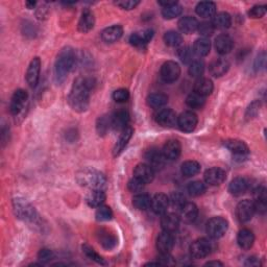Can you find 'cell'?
<instances>
[{
    "label": "cell",
    "instance_id": "cell-56",
    "mask_svg": "<svg viewBox=\"0 0 267 267\" xmlns=\"http://www.w3.org/2000/svg\"><path fill=\"white\" fill-rule=\"evenodd\" d=\"M139 1H137V0H127V1H125V0H122V1H116L115 4L117 6H119L121 7L122 10H127V11H131V10H134V9H136V6L139 5Z\"/></svg>",
    "mask_w": 267,
    "mask_h": 267
},
{
    "label": "cell",
    "instance_id": "cell-43",
    "mask_svg": "<svg viewBox=\"0 0 267 267\" xmlns=\"http://www.w3.org/2000/svg\"><path fill=\"white\" fill-rule=\"evenodd\" d=\"M205 103H206V97L201 96L195 92L189 94L186 99L187 106L191 109H200L202 108L203 105H205Z\"/></svg>",
    "mask_w": 267,
    "mask_h": 267
},
{
    "label": "cell",
    "instance_id": "cell-33",
    "mask_svg": "<svg viewBox=\"0 0 267 267\" xmlns=\"http://www.w3.org/2000/svg\"><path fill=\"white\" fill-rule=\"evenodd\" d=\"M106 201V193L104 190H90L86 195V202L91 208H98Z\"/></svg>",
    "mask_w": 267,
    "mask_h": 267
},
{
    "label": "cell",
    "instance_id": "cell-28",
    "mask_svg": "<svg viewBox=\"0 0 267 267\" xmlns=\"http://www.w3.org/2000/svg\"><path fill=\"white\" fill-rule=\"evenodd\" d=\"M123 35V28L121 25H112L107 27L101 33V39L106 43H115L119 40Z\"/></svg>",
    "mask_w": 267,
    "mask_h": 267
},
{
    "label": "cell",
    "instance_id": "cell-54",
    "mask_svg": "<svg viewBox=\"0 0 267 267\" xmlns=\"http://www.w3.org/2000/svg\"><path fill=\"white\" fill-rule=\"evenodd\" d=\"M265 14H266V5H255L248 11L249 17L255 18V19L262 18Z\"/></svg>",
    "mask_w": 267,
    "mask_h": 267
},
{
    "label": "cell",
    "instance_id": "cell-29",
    "mask_svg": "<svg viewBox=\"0 0 267 267\" xmlns=\"http://www.w3.org/2000/svg\"><path fill=\"white\" fill-rule=\"evenodd\" d=\"M133 134H134V130L131 127H128L127 129H124L121 132V135H120L119 139L117 140V142H116L114 149H113V154L115 156H119L123 152V149L127 147L131 138L133 137Z\"/></svg>",
    "mask_w": 267,
    "mask_h": 267
},
{
    "label": "cell",
    "instance_id": "cell-23",
    "mask_svg": "<svg viewBox=\"0 0 267 267\" xmlns=\"http://www.w3.org/2000/svg\"><path fill=\"white\" fill-rule=\"evenodd\" d=\"M94 24H95V17H94V14L92 11L86 9L83 11L82 16L78 21V30L83 34L89 33L90 30L93 29Z\"/></svg>",
    "mask_w": 267,
    "mask_h": 267
},
{
    "label": "cell",
    "instance_id": "cell-24",
    "mask_svg": "<svg viewBox=\"0 0 267 267\" xmlns=\"http://www.w3.org/2000/svg\"><path fill=\"white\" fill-rule=\"evenodd\" d=\"M179 210H180L179 217L186 223L193 222L196 219V217H198V215H199L198 206H196L194 202L186 201L184 203V206L180 208Z\"/></svg>",
    "mask_w": 267,
    "mask_h": 267
},
{
    "label": "cell",
    "instance_id": "cell-6",
    "mask_svg": "<svg viewBox=\"0 0 267 267\" xmlns=\"http://www.w3.org/2000/svg\"><path fill=\"white\" fill-rule=\"evenodd\" d=\"M160 74L162 80L165 83L171 84L177 82L180 75V67L178 65V63L175 61L165 62L161 67Z\"/></svg>",
    "mask_w": 267,
    "mask_h": 267
},
{
    "label": "cell",
    "instance_id": "cell-35",
    "mask_svg": "<svg viewBox=\"0 0 267 267\" xmlns=\"http://www.w3.org/2000/svg\"><path fill=\"white\" fill-rule=\"evenodd\" d=\"M214 85L213 82L209 78H199L194 84V92L200 94L201 96H208L213 92Z\"/></svg>",
    "mask_w": 267,
    "mask_h": 267
},
{
    "label": "cell",
    "instance_id": "cell-48",
    "mask_svg": "<svg viewBox=\"0 0 267 267\" xmlns=\"http://www.w3.org/2000/svg\"><path fill=\"white\" fill-rule=\"evenodd\" d=\"M95 216L98 222H109L113 218V211L110 207L103 205L97 208Z\"/></svg>",
    "mask_w": 267,
    "mask_h": 267
},
{
    "label": "cell",
    "instance_id": "cell-36",
    "mask_svg": "<svg viewBox=\"0 0 267 267\" xmlns=\"http://www.w3.org/2000/svg\"><path fill=\"white\" fill-rule=\"evenodd\" d=\"M195 12L201 18L213 17L216 14V3L212 1H201L196 5Z\"/></svg>",
    "mask_w": 267,
    "mask_h": 267
},
{
    "label": "cell",
    "instance_id": "cell-12",
    "mask_svg": "<svg viewBox=\"0 0 267 267\" xmlns=\"http://www.w3.org/2000/svg\"><path fill=\"white\" fill-rule=\"evenodd\" d=\"M203 178H205V182L211 186H219L225 180L226 174L221 167H212L206 170Z\"/></svg>",
    "mask_w": 267,
    "mask_h": 267
},
{
    "label": "cell",
    "instance_id": "cell-22",
    "mask_svg": "<svg viewBox=\"0 0 267 267\" xmlns=\"http://www.w3.org/2000/svg\"><path fill=\"white\" fill-rule=\"evenodd\" d=\"M234 47L233 39L226 34H222L215 39V49L216 51L223 56V54L230 53Z\"/></svg>",
    "mask_w": 267,
    "mask_h": 267
},
{
    "label": "cell",
    "instance_id": "cell-34",
    "mask_svg": "<svg viewBox=\"0 0 267 267\" xmlns=\"http://www.w3.org/2000/svg\"><path fill=\"white\" fill-rule=\"evenodd\" d=\"M249 184L245 178H235L229 185V192L235 196L242 195L248 189Z\"/></svg>",
    "mask_w": 267,
    "mask_h": 267
},
{
    "label": "cell",
    "instance_id": "cell-55",
    "mask_svg": "<svg viewBox=\"0 0 267 267\" xmlns=\"http://www.w3.org/2000/svg\"><path fill=\"white\" fill-rule=\"evenodd\" d=\"M144 184L142 182H140V180H138L137 178H132L129 184H128V188H129V190L131 192H135V193H138V192H141L143 190V188H144Z\"/></svg>",
    "mask_w": 267,
    "mask_h": 267
},
{
    "label": "cell",
    "instance_id": "cell-30",
    "mask_svg": "<svg viewBox=\"0 0 267 267\" xmlns=\"http://www.w3.org/2000/svg\"><path fill=\"white\" fill-rule=\"evenodd\" d=\"M178 28L183 34L190 35L199 28V21L196 18L191 17V16H185V17L180 18L178 23Z\"/></svg>",
    "mask_w": 267,
    "mask_h": 267
},
{
    "label": "cell",
    "instance_id": "cell-3",
    "mask_svg": "<svg viewBox=\"0 0 267 267\" xmlns=\"http://www.w3.org/2000/svg\"><path fill=\"white\" fill-rule=\"evenodd\" d=\"M76 179L81 186L89 188L90 190H104L107 185L105 175L91 168H84L78 171Z\"/></svg>",
    "mask_w": 267,
    "mask_h": 267
},
{
    "label": "cell",
    "instance_id": "cell-58",
    "mask_svg": "<svg viewBox=\"0 0 267 267\" xmlns=\"http://www.w3.org/2000/svg\"><path fill=\"white\" fill-rule=\"evenodd\" d=\"M245 265L246 266H260L261 263H260V260H259L258 258H256V257H249L247 259V261L245 262Z\"/></svg>",
    "mask_w": 267,
    "mask_h": 267
},
{
    "label": "cell",
    "instance_id": "cell-37",
    "mask_svg": "<svg viewBox=\"0 0 267 267\" xmlns=\"http://www.w3.org/2000/svg\"><path fill=\"white\" fill-rule=\"evenodd\" d=\"M194 54L198 57H207L211 50V42L208 38H200L193 44L192 48Z\"/></svg>",
    "mask_w": 267,
    "mask_h": 267
},
{
    "label": "cell",
    "instance_id": "cell-45",
    "mask_svg": "<svg viewBox=\"0 0 267 267\" xmlns=\"http://www.w3.org/2000/svg\"><path fill=\"white\" fill-rule=\"evenodd\" d=\"M83 252H84V254L86 256H87L90 259V260L96 262L97 264H100V265H107V262L105 261V259L101 256H99L90 245H83Z\"/></svg>",
    "mask_w": 267,
    "mask_h": 267
},
{
    "label": "cell",
    "instance_id": "cell-42",
    "mask_svg": "<svg viewBox=\"0 0 267 267\" xmlns=\"http://www.w3.org/2000/svg\"><path fill=\"white\" fill-rule=\"evenodd\" d=\"M164 42L169 47H178L183 43V37L178 31L169 30L164 35Z\"/></svg>",
    "mask_w": 267,
    "mask_h": 267
},
{
    "label": "cell",
    "instance_id": "cell-49",
    "mask_svg": "<svg viewBox=\"0 0 267 267\" xmlns=\"http://www.w3.org/2000/svg\"><path fill=\"white\" fill-rule=\"evenodd\" d=\"M178 54L179 59L182 60L183 63L185 64H190V63L193 62V57H194V52L192 48H190L189 46H184L180 47L178 51Z\"/></svg>",
    "mask_w": 267,
    "mask_h": 267
},
{
    "label": "cell",
    "instance_id": "cell-39",
    "mask_svg": "<svg viewBox=\"0 0 267 267\" xmlns=\"http://www.w3.org/2000/svg\"><path fill=\"white\" fill-rule=\"evenodd\" d=\"M151 202L152 198L146 193H139L133 199V206L140 211H145L151 208Z\"/></svg>",
    "mask_w": 267,
    "mask_h": 267
},
{
    "label": "cell",
    "instance_id": "cell-57",
    "mask_svg": "<svg viewBox=\"0 0 267 267\" xmlns=\"http://www.w3.org/2000/svg\"><path fill=\"white\" fill-rule=\"evenodd\" d=\"M259 109H260V101H254L253 104H250V106L248 107L247 111H246V118L247 119H250V118H254V117L258 114L259 112Z\"/></svg>",
    "mask_w": 267,
    "mask_h": 267
},
{
    "label": "cell",
    "instance_id": "cell-19",
    "mask_svg": "<svg viewBox=\"0 0 267 267\" xmlns=\"http://www.w3.org/2000/svg\"><path fill=\"white\" fill-rule=\"evenodd\" d=\"M159 4L163 6L162 16L164 19H175L183 13V7L177 1H159Z\"/></svg>",
    "mask_w": 267,
    "mask_h": 267
},
{
    "label": "cell",
    "instance_id": "cell-47",
    "mask_svg": "<svg viewBox=\"0 0 267 267\" xmlns=\"http://www.w3.org/2000/svg\"><path fill=\"white\" fill-rule=\"evenodd\" d=\"M203 71H205V65H203L201 61H193L192 63H190L188 72H189L191 77L200 78L203 74Z\"/></svg>",
    "mask_w": 267,
    "mask_h": 267
},
{
    "label": "cell",
    "instance_id": "cell-26",
    "mask_svg": "<svg viewBox=\"0 0 267 267\" xmlns=\"http://www.w3.org/2000/svg\"><path fill=\"white\" fill-rule=\"evenodd\" d=\"M162 230L174 234L179 226V217L174 213H165L161 218Z\"/></svg>",
    "mask_w": 267,
    "mask_h": 267
},
{
    "label": "cell",
    "instance_id": "cell-40",
    "mask_svg": "<svg viewBox=\"0 0 267 267\" xmlns=\"http://www.w3.org/2000/svg\"><path fill=\"white\" fill-rule=\"evenodd\" d=\"M168 97L163 93H153L147 97V105L153 109H160L167 104Z\"/></svg>",
    "mask_w": 267,
    "mask_h": 267
},
{
    "label": "cell",
    "instance_id": "cell-51",
    "mask_svg": "<svg viewBox=\"0 0 267 267\" xmlns=\"http://www.w3.org/2000/svg\"><path fill=\"white\" fill-rule=\"evenodd\" d=\"M199 33L203 36V38H207L209 36H212L214 33V26L212 25L211 22H201V23H199Z\"/></svg>",
    "mask_w": 267,
    "mask_h": 267
},
{
    "label": "cell",
    "instance_id": "cell-41",
    "mask_svg": "<svg viewBox=\"0 0 267 267\" xmlns=\"http://www.w3.org/2000/svg\"><path fill=\"white\" fill-rule=\"evenodd\" d=\"M98 237L99 243L106 249H113L117 245V238L113 234H110L108 231H100Z\"/></svg>",
    "mask_w": 267,
    "mask_h": 267
},
{
    "label": "cell",
    "instance_id": "cell-10",
    "mask_svg": "<svg viewBox=\"0 0 267 267\" xmlns=\"http://www.w3.org/2000/svg\"><path fill=\"white\" fill-rule=\"evenodd\" d=\"M199 118L195 113L191 111H186L178 117V125L182 132L191 133L198 125Z\"/></svg>",
    "mask_w": 267,
    "mask_h": 267
},
{
    "label": "cell",
    "instance_id": "cell-50",
    "mask_svg": "<svg viewBox=\"0 0 267 267\" xmlns=\"http://www.w3.org/2000/svg\"><path fill=\"white\" fill-rule=\"evenodd\" d=\"M185 202H186V198L183 193L174 192L169 196V203H171L174 207L180 209L184 206Z\"/></svg>",
    "mask_w": 267,
    "mask_h": 267
},
{
    "label": "cell",
    "instance_id": "cell-17",
    "mask_svg": "<svg viewBox=\"0 0 267 267\" xmlns=\"http://www.w3.org/2000/svg\"><path fill=\"white\" fill-rule=\"evenodd\" d=\"M40 71H41V60L40 58H34L31 60L30 64L27 68L26 71V82L30 86V87H36L39 77H40Z\"/></svg>",
    "mask_w": 267,
    "mask_h": 267
},
{
    "label": "cell",
    "instance_id": "cell-25",
    "mask_svg": "<svg viewBox=\"0 0 267 267\" xmlns=\"http://www.w3.org/2000/svg\"><path fill=\"white\" fill-rule=\"evenodd\" d=\"M154 37V30L153 29H145L143 31H140V33H134L130 36L129 41L133 46L136 47H143L151 40Z\"/></svg>",
    "mask_w": 267,
    "mask_h": 267
},
{
    "label": "cell",
    "instance_id": "cell-46",
    "mask_svg": "<svg viewBox=\"0 0 267 267\" xmlns=\"http://www.w3.org/2000/svg\"><path fill=\"white\" fill-rule=\"evenodd\" d=\"M110 128H112L111 117H107V116L99 117L96 123V130L99 135L105 136L108 133V131L110 130Z\"/></svg>",
    "mask_w": 267,
    "mask_h": 267
},
{
    "label": "cell",
    "instance_id": "cell-60",
    "mask_svg": "<svg viewBox=\"0 0 267 267\" xmlns=\"http://www.w3.org/2000/svg\"><path fill=\"white\" fill-rule=\"evenodd\" d=\"M26 5L28 6V9H34L35 5H36V2H29V1H27Z\"/></svg>",
    "mask_w": 267,
    "mask_h": 267
},
{
    "label": "cell",
    "instance_id": "cell-31",
    "mask_svg": "<svg viewBox=\"0 0 267 267\" xmlns=\"http://www.w3.org/2000/svg\"><path fill=\"white\" fill-rule=\"evenodd\" d=\"M211 23L215 29H227L232 25V17L229 13L221 12L212 17Z\"/></svg>",
    "mask_w": 267,
    "mask_h": 267
},
{
    "label": "cell",
    "instance_id": "cell-15",
    "mask_svg": "<svg viewBox=\"0 0 267 267\" xmlns=\"http://www.w3.org/2000/svg\"><path fill=\"white\" fill-rule=\"evenodd\" d=\"M169 198L164 193H158L152 198L151 209L156 215H163L167 212L169 207Z\"/></svg>",
    "mask_w": 267,
    "mask_h": 267
},
{
    "label": "cell",
    "instance_id": "cell-53",
    "mask_svg": "<svg viewBox=\"0 0 267 267\" xmlns=\"http://www.w3.org/2000/svg\"><path fill=\"white\" fill-rule=\"evenodd\" d=\"M52 259H54V254L52 250L48 248H42L40 252L38 254V260L41 263H48L50 262Z\"/></svg>",
    "mask_w": 267,
    "mask_h": 267
},
{
    "label": "cell",
    "instance_id": "cell-18",
    "mask_svg": "<svg viewBox=\"0 0 267 267\" xmlns=\"http://www.w3.org/2000/svg\"><path fill=\"white\" fill-rule=\"evenodd\" d=\"M156 120L164 128H172L178 124V116L174 110L163 109L156 114Z\"/></svg>",
    "mask_w": 267,
    "mask_h": 267
},
{
    "label": "cell",
    "instance_id": "cell-20",
    "mask_svg": "<svg viewBox=\"0 0 267 267\" xmlns=\"http://www.w3.org/2000/svg\"><path fill=\"white\" fill-rule=\"evenodd\" d=\"M145 159L147 164L154 170L161 169L164 166L165 160H166L164 158L162 152H160L158 148H151L147 151L145 154Z\"/></svg>",
    "mask_w": 267,
    "mask_h": 267
},
{
    "label": "cell",
    "instance_id": "cell-16",
    "mask_svg": "<svg viewBox=\"0 0 267 267\" xmlns=\"http://www.w3.org/2000/svg\"><path fill=\"white\" fill-rule=\"evenodd\" d=\"M223 146L234 156H245L249 154V148L245 142L238 139H229L223 142Z\"/></svg>",
    "mask_w": 267,
    "mask_h": 267
},
{
    "label": "cell",
    "instance_id": "cell-21",
    "mask_svg": "<svg viewBox=\"0 0 267 267\" xmlns=\"http://www.w3.org/2000/svg\"><path fill=\"white\" fill-rule=\"evenodd\" d=\"M130 114L125 110H119L113 114L111 117V125L115 131L122 132L124 129L129 127Z\"/></svg>",
    "mask_w": 267,
    "mask_h": 267
},
{
    "label": "cell",
    "instance_id": "cell-27",
    "mask_svg": "<svg viewBox=\"0 0 267 267\" xmlns=\"http://www.w3.org/2000/svg\"><path fill=\"white\" fill-rule=\"evenodd\" d=\"M230 69V63L225 59H215L214 61L211 62L209 66L210 73L214 77H221L224 75Z\"/></svg>",
    "mask_w": 267,
    "mask_h": 267
},
{
    "label": "cell",
    "instance_id": "cell-8",
    "mask_svg": "<svg viewBox=\"0 0 267 267\" xmlns=\"http://www.w3.org/2000/svg\"><path fill=\"white\" fill-rule=\"evenodd\" d=\"M189 250L192 258L202 259L210 255L212 250V245L206 238H199L191 243Z\"/></svg>",
    "mask_w": 267,
    "mask_h": 267
},
{
    "label": "cell",
    "instance_id": "cell-44",
    "mask_svg": "<svg viewBox=\"0 0 267 267\" xmlns=\"http://www.w3.org/2000/svg\"><path fill=\"white\" fill-rule=\"evenodd\" d=\"M187 190L191 196H200L206 192V185L200 180H194L188 185Z\"/></svg>",
    "mask_w": 267,
    "mask_h": 267
},
{
    "label": "cell",
    "instance_id": "cell-7",
    "mask_svg": "<svg viewBox=\"0 0 267 267\" xmlns=\"http://www.w3.org/2000/svg\"><path fill=\"white\" fill-rule=\"evenodd\" d=\"M255 213L256 207L254 201L249 200H245L238 202V205L236 207V216L241 223H245L248 222L249 221H252Z\"/></svg>",
    "mask_w": 267,
    "mask_h": 267
},
{
    "label": "cell",
    "instance_id": "cell-2",
    "mask_svg": "<svg viewBox=\"0 0 267 267\" xmlns=\"http://www.w3.org/2000/svg\"><path fill=\"white\" fill-rule=\"evenodd\" d=\"M75 52L71 47H64L57 57L56 64H54V75L59 83L64 82L68 73L71 71L75 64Z\"/></svg>",
    "mask_w": 267,
    "mask_h": 267
},
{
    "label": "cell",
    "instance_id": "cell-59",
    "mask_svg": "<svg viewBox=\"0 0 267 267\" xmlns=\"http://www.w3.org/2000/svg\"><path fill=\"white\" fill-rule=\"evenodd\" d=\"M206 266H223V264L219 261H209L206 263Z\"/></svg>",
    "mask_w": 267,
    "mask_h": 267
},
{
    "label": "cell",
    "instance_id": "cell-11",
    "mask_svg": "<svg viewBox=\"0 0 267 267\" xmlns=\"http://www.w3.org/2000/svg\"><path fill=\"white\" fill-rule=\"evenodd\" d=\"M134 178L142 182L144 185L149 184L155 178V170L147 163L138 164L134 169Z\"/></svg>",
    "mask_w": 267,
    "mask_h": 267
},
{
    "label": "cell",
    "instance_id": "cell-32",
    "mask_svg": "<svg viewBox=\"0 0 267 267\" xmlns=\"http://www.w3.org/2000/svg\"><path fill=\"white\" fill-rule=\"evenodd\" d=\"M237 242L238 245L242 249H249L252 248L255 242V235L254 233L248 229H242L239 231L237 235Z\"/></svg>",
    "mask_w": 267,
    "mask_h": 267
},
{
    "label": "cell",
    "instance_id": "cell-5",
    "mask_svg": "<svg viewBox=\"0 0 267 267\" xmlns=\"http://www.w3.org/2000/svg\"><path fill=\"white\" fill-rule=\"evenodd\" d=\"M227 229H229V222H227L225 218L222 216L212 217L206 226V231L209 237L213 239H219L223 237Z\"/></svg>",
    "mask_w": 267,
    "mask_h": 267
},
{
    "label": "cell",
    "instance_id": "cell-9",
    "mask_svg": "<svg viewBox=\"0 0 267 267\" xmlns=\"http://www.w3.org/2000/svg\"><path fill=\"white\" fill-rule=\"evenodd\" d=\"M27 98H28V94L25 90L23 89L16 90L13 94V96L11 98V103H10L11 114L15 116L19 115L22 112L23 108H24Z\"/></svg>",
    "mask_w": 267,
    "mask_h": 267
},
{
    "label": "cell",
    "instance_id": "cell-4",
    "mask_svg": "<svg viewBox=\"0 0 267 267\" xmlns=\"http://www.w3.org/2000/svg\"><path fill=\"white\" fill-rule=\"evenodd\" d=\"M13 208L15 215L19 219L26 222L35 223L38 221V213L30 203L22 198H16L13 200Z\"/></svg>",
    "mask_w": 267,
    "mask_h": 267
},
{
    "label": "cell",
    "instance_id": "cell-14",
    "mask_svg": "<svg viewBox=\"0 0 267 267\" xmlns=\"http://www.w3.org/2000/svg\"><path fill=\"white\" fill-rule=\"evenodd\" d=\"M175 246V237L172 233L163 231L156 238V248L160 254H170Z\"/></svg>",
    "mask_w": 267,
    "mask_h": 267
},
{
    "label": "cell",
    "instance_id": "cell-13",
    "mask_svg": "<svg viewBox=\"0 0 267 267\" xmlns=\"http://www.w3.org/2000/svg\"><path fill=\"white\" fill-rule=\"evenodd\" d=\"M180 153H182V145H180L179 141L176 139L168 140L162 149L164 158L168 161H175L178 159Z\"/></svg>",
    "mask_w": 267,
    "mask_h": 267
},
{
    "label": "cell",
    "instance_id": "cell-52",
    "mask_svg": "<svg viewBox=\"0 0 267 267\" xmlns=\"http://www.w3.org/2000/svg\"><path fill=\"white\" fill-rule=\"evenodd\" d=\"M130 98V92L127 89H118L114 91L113 93V99L116 101V103H125L128 101Z\"/></svg>",
    "mask_w": 267,
    "mask_h": 267
},
{
    "label": "cell",
    "instance_id": "cell-1",
    "mask_svg": "<svg viewBox=\"0 0 267 267\" xmlns=\"http://www.w3.org/2000/svg\"><path fill=\"white\" fill-rule=\"evenodd\" d=\"M92 82L88 78L77 77L68 95V103L76 112H85L89 107Z\"/></svg>",
    "mask_w": 267,
    "mask_h": 267
},
{
    "label": "cell",
    "instance_id": "cell-38",
    "mask_svg": "<svg viewBox=\"0 0 267 267\" xmlns=\"http://www.w3.org/2000/svg\"><path fill=\"white\" fill-rule=\"evenodd\" d=\"M200 171V164L198 161H186L182 164L180 166V172L182 175L187 177V178H191L194 177L199 174Z\"/></svg>",
    "mask_w": 267,
    "mask_h": 267
}]
</instances>
